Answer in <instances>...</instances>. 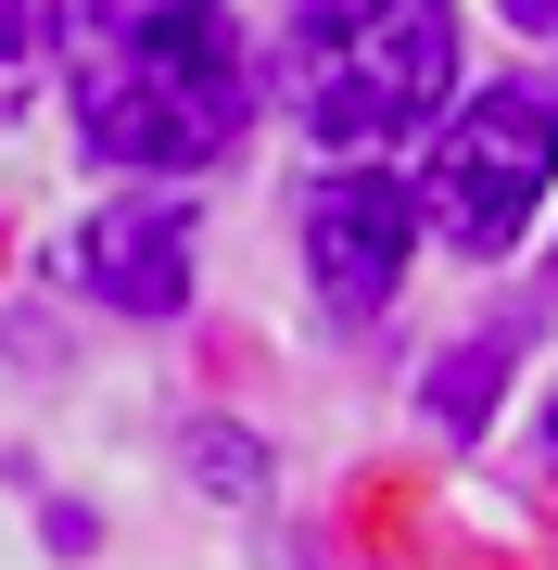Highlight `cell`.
<instances>
[{
    "label": "cell",
    "instance_id": "9",
    "mask_svg": "<svg viewBox=\"0 0 558 570\" xmlns=\"http://www.w3.org/2000/svg\"><path fill=\"white\" fill-rule=\"evenodd\" d=\"M546 469H558V406H546Z\"/></svg>",
    "mask_w": 558,
    "mask_h": 570
},
{
    "label": "cell",
    "instance_id": "6",
    "mask_svg": "<svg viewBox=\"0 0 558 570\" xmlns=\"http://www.w3.org/2000/svg\"><path fill=\"white\" fill-rule=\"evenodd\" d=\"M496 381H508V330H482V343H457V355L432 367V419H444V431H482Z\"/></svg>",
    "mask_w": 558,
    "mask_h": 570
},
{
    "label": "cell",
    "instance_id": "5",
    "mask_svg": "<svg viewBox=\"0 0 558 570\" xmlns=\"http://www.w3.org/2000/svg\"><path fill=\"white\" fill-rule=\"evenodd\" d=\"M77 279L115 317H178L190 305V216L178 204H102L77 228Z\"/></svg>",
    "mask_w": 558,
    "mask_h": 570
},
{
    "label": "cell",
    "instance_id": "2",
    "mask_svg": "<svg viewBox=\"0 0 558 570\" xmlns=\"http://www.w3.org/2000/svg\"><path fill=\"white\" fill-rule=\"evenodd\" d=\"M280 77H292V115L331 153L407 140L457 77V13L444 0H292Z\"/></svg>",
    "mask_w": 558,
    "mask_h": 570
},
{
    "label": "cell",
    "instance_id": "7",
    "mask_svg": "<svg viewBox=\"0 0 558 570\" xmlns=\"http://www.w3.org/2000/svg\"><path fill=\"white\" fill-rule=\"evenodd\" d=\"M39 39H51V0H0V77H26Z\"/></svg>",
    "mask_w": 558,
    "mask_h": 570
},
{
    "label": "cell",
    "instance_id": "4",
    "mask_svg": "<svg viewBox=\"0 0 558 570\" xmlns=\"http://www.w3.org/2000/svg\"><path fill=\"white\" fill-rule=\"evenodd\" d=\"M407 242H419V204L381 165H343V178L305 190V266L331 292V317H381L393 279H407Z\"/></svg>",
    "mask_w": 558,
    "mask_h": 570
},
{
    "label": "cell",
    "instance_id": "1",
    "mask_svg": "<svg viewBox=\"0 0 558 570\" xmlns=\"http://www.w3.org/2000/svg\"><path fill=\"white\" fill-rule=\"evenodd\" d=\"M254 115L228 0H89L77 13V127L102 165H216Z\"/></svg>",
    "mask_w": 558,
    "mask_h": 570
},
{
    "label": "cell",
    "instance_id": "8",
    "mask_svg": "<svg viewBox=\"0 0 558 570\" xmlns=\"http://www.w3.org/2000/svg\"><path fill=\"white\" fill-rule=\"evenodd\" d=\"M204 482H228V494H254V444H228V431H216V444H204Z\"/></svg>",
    "mask_w": 558,
    "mask_h": 570
},
{
    "label": "cell",
    "instance_id": "10",
    "mask_svg": "<svg viewBox=\"0 0 558 570\" xmlns=\"http://www.w3.org/2000/svg\"><path fill=\"white\" fill-rule=\"evenodd\" d=\"M508 13H558V0H508Z\"/></svg>",
    "mask_w": 558,
    "mask_h": 570
},
{
    "label": "cell",
    "instance_id": "3",
    "mask_svg": "<svg viewBox=\"0 0 558 570\" xmlns=\"http://www.w3.org/2000/svg\"><path fill=\"white\" fill-rule=\"evenodd\" d=\"M546 178H558V89L546 77H496L432 140V228L457 254H508L520 228H533Z\"/></svg>",
    "mask_w": 558,
    "mask_h": 570
}]
</instances>
